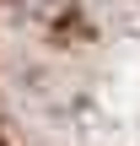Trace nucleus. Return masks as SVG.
Returning a JSON list of instances; mask_svg holds the SVG:
<instances>
[{
  "label": "nucleus",
  "instance_id": "f257e3e1",
  "mask_svg": "<svg viewBox=\"0 0 140 146\" xmlns=\"http://www.w3.org/2000/svg\"><path fill=\"white\" fill-rule=\"evenodd\" d=\"M0 146H140V0H0Z\"/></svg>",
  "mask_w": 140,
  "mask_h": 146
}]
</instances>
